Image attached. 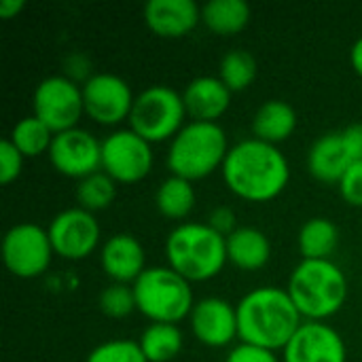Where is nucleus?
I'll return each mask as SVG.
<instances>
[{"instance_id":"f257e3e1","label":"nucleus","mask_w":362,"mask_h":362,"mask_svg":"<svg viewBox=\"0 0 362 362\" xmlns=\"http://www.w3.org/2000/svg\"><path fill=\"white\" fill-rule=\"evenodd\" d=\"M223 178L240 199L265 204L288 187L291 168L278 146L248 138L229 148L223 163Z\"/></svg>"},{"instance_id":"f03ea898","label":"nucleus","mask_w":362,"mask_h":362,"mask_svg":"<svg viewBox=\"0 0 362 362\" xmlns=\"http://www.w3.org/2000/svg\"><path fill=\"white\" fill-rule=\"evenodd\" d=\"M238 308V333L244 344L265 350H284L303 325L286 288L261 286L242 297Z\"/></svg>"},{"instance_id":"7ed1b4c3","label":"nucleus","mask_w":362,"mask_h":362,"mask_svg":"<svg viewBox=\"0 0 362 362\" xmlns=\"http://www.w3.org/2000/svg\"><path fill=\"white\" fill-rule=\"evenodd\" d=\"M168 267L187 282L216 278L227 261V238L204 223H182L165 240Z\"/></svg>"},{"instance_id":"20e7f679","label":"nucleus","mask_w":362,"mask_h":362,"mask_svg":"<svg viewBox=\"0 0 362 362\" xmlns=\"http://www.w3.org/2000/svg\"><path fill=\"white\" fill-rule=\"evenodd\" d=\"M288 295L303 320L322 322L335 316L348 299V280L337 263L301 261L288 280Z\"/></svg>"},{"instance_id":"39448f33","label":"nucleus","mask_w":362,"mask_h":362,"mask_svg":"<svg viewBox=\"0 0 362 362\" xmlns=\"http://www.w3.org/2000/svg\"><path fill=\"white\" fill-rule=\"evenodd\" d=\"M229 148L225 129L218 123L191 121L170 142L168 168L172 176L195 182L208 178L218 168L223 170Z\"/></svg>"},{"instance_id":"423d86ee","label":"nucleus","mask_w":362,"mask_h":362,"mask_svg":"<svg viewBox=\"0 0 362 362\" xmlns=\"http://www.w3.org/2000/svg\"><path fill=\"white\" fill-rule=\"evenodd\" d=\"M132 286L138 312L151 322L178 325L193 312L195 299L191 282L170 267H146Z\"/></svg>"},{"instance_id":"0eeeda50","label":"nucleus","mask_w":362,"mask_h":362,"mask_svg":"<svg viewBox=\"0 0 362 362\" xmlns=\"http://www.w3.org/2000/svg\"><path fill=\"white\" fill-rule=\"evenodd\" d=\"M187 108L182 93L168 85H153L136 95L129 129L142 136L146 142L157 144L174 140L176 134L185 127Z\"/></svg>"},{"instance_id":"6e6552de","label":"nucleus","mask_w":362,"mask_h":362,"mask_svg":"<svg viewBox=\"0 0 362 362\" xmlns=\"http://www.w3.org/2000/svg\"><path fill=\"white\" fill-rule=\"evenodd\" d=\"M32 108L53 134L74 129L85 115L83 87L68 76H47L32 93Z\"/></svg>"},{"instance_id":"1a4fd4ad","label":"nucleus","mask_w":362,"mask_h":362,"mask_svg":"<svg viewBox=\"0 0 362 362\" xmlns=\"http://www.w3.org/2000/svg\"><path fill=\"white\" fill-rule=\"evenodd\" d=\"M358 161H362V123L320 136L308 153L310 174L327 185H339L344 174Z\"/></svg>"},{"instance_id":"9d476101","label":"nucleus","mask_w":362,"mask_h":362,"mask_svg":"<svg viewBox=\"0 0 362 362\" xmlns=\"http://www.w3.org/2000/svg\"><path fill=\"white\" fill-rule=\"evenodd\" d=\"M53 246L47 229L34 223L13 225L2 240V261L6 269L21 278L32 280L42 276L53 259Z\"/></svg>"},{"instance_id":"9b49d317","label":"nucleus","mask_w":362,"mask_h":362,"mask_svg":"<svg viewBox=\"0 0 362 362\" xmlns=\"http://www.w3.org/2000/svg\"><path fill=\"white\" fill-rule=\"evenodd\" d=\"M153 144L132 129L112 132L102 140V172L117 185H134L153 170Z\"/></svg>"},{"instance_id":"f8f14e48","label":"nucleus","mask_w":362,"mask_h":362,"mask_svg":"<svg viewBox=\"0 0 362 362\" xmlns=\"http://www.w3.org/2000/svg\"><path fill=\"white\" fill-rule=\"evenodd\" d=\"M85 115L100 125H119L129 121L134 108V93L127 81L117 74L100 72L83 83Z\"/></svg>"},{"instance_id":"ddd939ff","label":"nucleus","mask_w":362,"mask_h":362,"mask_svg":"<svg viewBox=\"0 0 362 362\" xmlns=\"http://www.w3.org/2000/svg\"><path fill=\"white\" fill-rule=\"evenodd\" d=\"M53 252L66 261L87 259L100 244V223L83 208H68L59 212L47 227Z\"/></svg>"},{"instance_id":"4468645a","label":"nucleus","mask_w":362,"mask_h":362,"mask_svg":"<svg viewBox=\"0 0 362 362\" xmlns=\"http://www.w3.org/2000/svg\"><path fill=\"white\" fill-rule=\"evenodd\" d=\"M49 159L62 176L83 180L102 170V142L87 129L74 127L55 134Z\"/></svg>"},{"instance_id":"2eb2a0df","label":"nucleus","mask_w":362,"mask_h":362,"mask_svg":"<svg viewBox=\"0 0 362 362\" xmlns=\"http://www.w3.org/2000/svg\"><path fill=\"white\" fill-rule=\"evenodd\" d=\"M284 362H346L344 337L327 322L303 320L288 346L282 350Z\"/></svg>"},{"instance_id":"dca6fc26","label":"nucleus","mask_w":362,"mask_h":362,"mask_svg":"<svg viewBox=\"0 0 362 362\" xmlns=\"http://www.w3.org/2000/svg\"><path fill=\"white\" fill-rule=\"evenodd\" d=\"M189 320L195 339L208 348H225L240 337L238 308L221 297H206L195 301Z\"/></svg>"},{"instance_id":"f3484780","label":"nucleus","mask_w":362,"mask_h":362,"mask_svg":"<svg viewBox=\"0 0 362 362\" xmlns=\"http://www.w3.org/2000/svg\"><path fill=\"white\" fill-rule=\"evenodd\" d=\"M202 21V8L193 0H148L144 23L159 38H182Z\"/></svg>"},{"instance_id":"a211bd4d","label":"nucleus","mask_w":362,"mask_h":362,"mask_svg":"<svg viewBox=\"0 0 362 362\" xmlns=\"http://www.w3.org/2000/svg\"><path fill=\"white\" fill-rule=\"evenodd\" d=\"M144 248L132 233H117L102 246L100 263L106 276L119 284H134L144 272Z\"/></svg>"},{"instance_id":"6ab92c4d","label":"nucleus","mask_w":362,"mask_h":362,"mask_svg":"<svg viewBox=\"0 0 362 362\" xmlns=\"http://www.w3.org/2000/svg\"><path fill=\"white\" fill-rule=\"evenodd\" d=\"M182 102L193 121L216 123L231 104V91L218 76H197L185 87Z\"/></svg>"},{"instance_id":"aec40b11","label":"nucleus","mask_w":362,"mask_h":362,"mask_svg":"<svg viewBox=\"0 0 362 362\" xmlns=\"http://www.w3.org/2000/svg\"><path fill=\"white\" fill-rule=\"evenodd\" d=\"M272 259L269 238L255 227H238L227 238V261L242 272L263 269Z\"/></svg>"},{"instance_id":"412c9836","label":"nucleus","mask_w":362,"mask_h":362,"mask_svg":"<svg viewBox=\"0 0 362 362\" xmlns=\"http://www.w3.org/2000/svg\"><path fill=\"white\" fill-rule=\"evenodd\" d=\"M297 129V112L288 102L267 100L252 117V138L278 146Z\"/></svg>"},{"instance_id":"4be33fe9","label":"nucleus","mask_w":362,"mask_h":362,"mask_svg":"<svg viewBox=\"0 0 362 362\" xmlns=\"http://www.w3.org/2000/svg\"><path fill=\"white\" fill-rule=\"evenodd\" d=\"M297 246L303 261H329L339 246V229L329 218H310L299 229Z\"/></svg>"},{"instance_id":"5701e85b","label":"nucleus","mask_w":362,"mask_h":362,"mask_svg":"<svg viewBox=\"0 0 362 362\" xmlns=\"http://www.w3.org/2000/svg\"><path fill=\"white\" fill-rule=\"evenodd\" d=\"M250 4L244 0H210L202 8V21L218 36H235L250 23Z\"/></svg>"},{"instance_id":"b1692460","label":"nucleus","mask_w":362,"mask_h":362,"mask_svg":"<svg viewBox=\"0 0 362 362\" xmlns=\"http://www.w3.org/2000/svg\"><path fill=\"white\" fill-rule=\"evenodd\" d=\"M155 204L161 216L170 218V221H182L187 218L193 208H195V189L193 182L178 178V176H170L165 178L157 193H155Z\"/></svg>"},{"instance_id":"393cba45","label":"nucleus","mask_w":362,"mask_h":362,"mask_svg":"<svg viewBox=\"0 0 362 362\" xmlns=\"http://www.w3.org/2000/svg\"><path fill=\"white\" fill-rule=\"evenodd\" d=\"M138 344L148 362H170L182 350V333L178 325L151 322Z\"/></svg>"},{"instance_id":"a878e982","label":"nucleus","mask_w":362,"mask_h":362,"mask_svg":"<svg viewBox=\"0 0 362 362\" xmlns=\"http://www.w3.org/2000/svg\"><path fill=\"white\" fill-rule=\"evenodd\" d=\"M55 134L34 115L32 117H23L21 121H17L11 129L8 140L13 142V146L23 155V157H40V155H49V148L53 144Z\"/></svg>"},{"instance_id":"bb28decb","label":"nucleus","mask_w":362,"mask_h":362,"mask_svg":"<svg viewBox=\"0 0 362 362\" xmlns=\"http://www.w3.org/2000/svg\"><path fill=\"white\" fill-rule=\"evenodd\" d=\"M257 72H259L257 59L246 49H233L225 53L218 66V78L227 85L231 93L248 89L257 78Z\"/></svg>"},{"instance_id":"cd10ccee","label":"nucleus","mask_w":362,"mask_h":362,"mask_svg":"<svg viewBox=\"0 0 362 362\" xmlns=\"http://www.w3.org/2000/svg\"><path fill=\"white\" fill-rule=\"evenodd\" d=\"M117 199V182L106 172H95L76 185V204L87 212H100L112 206Z\"/></svg>"},{"instance_id":"c85d7f7f","label":"nucleus","mask_w":362,"mask_h":362,"mask_svg":"<svg viewBox=\"0 0 362 362\" xmlns=\"http://www.w3.org/2000/svg\"><path fill=\"white\" fill-rule=\"evenodd\" d=\"M98 305H100L102 314H106L108 318H127L134 310H138L134 286L112 282L110 286H106L100 293Z\"/></svg>"},{"instance_id":"c756f323","label":"nucleus","mask_w":362,"mask_h":362,"mask_svg":"<svg viewBox=\"0 0 362 362\" xmlns=\"http://www.w3.org/2000/svg\"><path fill=\"white\" fill-rule=\"evenodd\" d=\"M85 362H148L140 350L138 341L110 339L93 348Z\"/></svg>"},{"instance_id":"7c9ffc66","label":"nucleus","mask_w":362,"mask_h":362,"mask_svg":"<svg viewBox=\"0 0 362 362\" xmlns=\"http://www.w3.org/2000/svg\"><path fill=\"white\" fill-rule=\"evenodd\" d=\"M23 155L13 146V142L6 138L0 142V182L11 185L13 180L19 178L23 170Z\"/></svg>"},{"instance_id":"2f4dec72","label":"nucleus","mask_w":362,"mask_h":362,"mask_svg":"<svg viewBox=\"0 0 362 362\" xmlns=\"http://www.w3.org/2000/svg\"><path fill=\"white\" fill-rule=\"evenodd\" d=\"M339 193L346 199V204L362 208V161L354 163L344 178L339 180Z\"/></svg>"},{"instance_id":"473e14b6","label":"nucleus","mask_w":362,"mask_h":362,"mask_svg":"<svg viewBox=\"0 0 362 362\" xmlns=\"http://www.w3.org/2000/svg\"><path fill=\"white\" fill-rule=\"evenodd\" d=\"M225 362H280L276 352L272 350H265V348H259V346H250V344H244L240 341L229 354Z\"/></svg>"},{"instance_id":"72a5a7b5","label":"nucleus","mask_w":362,"mask_h":362,"mask_svg":"<svg viewBox=\"0 0 362 362\" xmlns=\"http://www.w3.org/2000/svg\"><path fill=\"white\" fill-rule=\"evenodd\" d=\"M235 214H233V210H229V208H216L212 214H210V227L214 229V231H218L223 238H229L238 227H235Z\"/></svg>"},{"instance_id":"f704fd0d","label":"nucleus","mask_w":362,"mask_h":362,"mask_svg":"<svg viewBox=\"0 0 362 362\" xmlns=\"http://www.w3.org/2000/svg\"><path fill=\"white\" fill-rule=\"evenodd\" d=\"M23 8H25V0H2L0 2V17L13 19V17L21 15Z\"/></svg>"},{"instance_id":"c9c22d12","label":"nucleus","mask_w":362,"mask_h":362,"mask_svg":"<svg viewBox=\"0 0 362 362\" xmlns=\"http://www.w3.org/2000/svg\"><path fill=\"white\" fill-rule=\"evenodd\" d=\"M350 64H352L354 72L362 78V36L352 45V49H350Z\"/></svg>"}]
</instances>
